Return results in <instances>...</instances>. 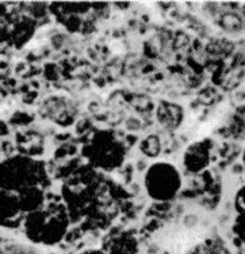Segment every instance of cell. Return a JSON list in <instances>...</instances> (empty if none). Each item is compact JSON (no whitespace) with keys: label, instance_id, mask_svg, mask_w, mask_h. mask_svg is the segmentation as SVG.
I'll return each mask as SVG.
<instances>
[{"label":"cell","instance_id":"cell-1","mask_svg":"<svg viewBox=\"0 0 245 254\" xmlns=\"http://www.w3.org/2000/svg\"><path fill=\"white\" fill-rule=\"evenodd\" d=\"M144 187L146 193L155 201H172L182 190L183 176L174 164L157 162L147 169Z\"/></svg>","mask_w":245,"mask_h":254},{"label":"cell","instance_id":"cell-2","mask_svg":"<svg viewBox=\"0 0 245 254\" xmlns=\"http://www.w3.org/2000/svg\"><path fill=\"white\" fill-rule=\"evenodd\" d=\"M211 161V146L208 140L191 143L183 155V165L190 174H198L209 166Z\"/></svg>","mask_w":245,"mask_h":254},{"label":"cell","instance_id":"cell-3","mask_svg":"<svg viewBox=\"0 0 245 254\" xmlns=\"http://www.w3.org/2000/svg\"><path fill=\"white\" fill-rule=\"evenodd\" d=\"M157 120L164 128L177 130L184 121V109L173 102H162L157 109Z\"/></svg>","mask_w":245,"mask_h":254},{"label":"cell","instance_id":"cell-4","mask_svg":"<svg viewBox=\"0 0 245 254\" xmlns=\"http://www.w3.org/2000/svg\"><path fill=\"white\" fill-rule=\"evenodd\" d=\"M103 251L108 254H138V242L129 233L121 232L109 237Z\"/></svg>","mask_w":245,"mask_h":254},{"label":"cell","instance_id":"cell-5","mask_svg":"<svg viewBox=\"0 0 245 254\" xmlns=\"http://www.w3.org/2000/svg\"><path fill=\"white\" fill-rule=\"evenodd\" d=\"M142 153L146 154V156L156 157L161 153V141L157 136H149L145 139L141 143Z\"/></svg>","mask_w":245,"mask_h":254},{"label":"cell","instance_id":"cell-6","mask_svg":"<svg viewBox=\"0 0 245 254\" xmlns=\"http://www.w3.org/2000/svg\"><path fill=\"white\" fill-rule=\"evenodd\" d=\"M232 229L241 243L245 245V211L238 212L234 222H233Z\"/></svg>","mask_w":245,"mask_h":254},{"label":"cell","instance_id":"cell-7","mask_svg":"<svg viewBox=\"0 0 245 254\" xmlns=\"http://www.w3.org/2000/svg\"><path fill=\"white\" fill-rule=\"evenodd\" d=\"M234 208L236 212L245 211V184L236 191L234 195Z\"/></svg>","mask_w":245,"mask_h":254},{"label":"cell","instance_id":"cell-8","mask_svg":"<svg viewBox=\"0 0 245 254\" xmlns=\"http://www.w3.org/2000/svg\"><path fill=\"white\" fill-rule=\"evenodd\" d=\"M79 254H108L103 250H99V249H89V250H85V251L80 252Z\"/></svg>","mask_w":245,"mask_h":254},{"label":"cell","instance_id":"cell-9","mask_svg":"<svg viewBox=\"0 0 245 254\" xmlns=\"http://www.w3.org/2000/svg\"><path fill=\"white\" fill-rule=\"evenodd\" d=\"M242 159H243V165H244V170H245V149H244V151H243V157H242Z\"/></svg>","mask_w":245,"mask_h":254},{"label":"cell","instance_id":"cell-10","mask_svg":"<svg viewBox=\"0 0 245 254\" xmlns=\"http://www.w3.org/2000/svg\"><path fill=\"white\" fill-rule=\"evenodd\" d=\"M189 254H193V253H189Z\"/></svg>","mask_w":245,"mask_h":254}]
</instances>
